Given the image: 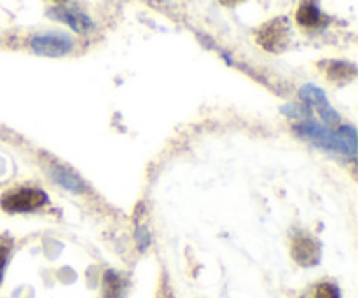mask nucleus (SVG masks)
<instances>
[{
	"mask_svg": "<svg viewBox=\"0 0 358 298\" xmlns=\"http://www.w3.org/2000/svg\"><path fill=\"white\" fill-rule=\"evenodd\" d=\"M48 202L45 192L38 188H14L6 192L0 199V206L9 213H28L35 211Z\"/></svg>",
	"mask_w": 358,
	"mask_h": 298,
	"instance_id": "nucleus-2",
	"label": "nucleus"
},
{
	"mask_svg": "<svg viewBox=\"0 0 358 298\" xmlns=\"http://www.w3.org/2000/svg\"><path fill=\"white\" fill-rule=\"evenodd\" d=\"M301 98L306 101L308 105H311L313 108H317L318 115L322 117V121L327 126H338L339 124V114L331 107V103L327 101L324 91L317 86H304L301 89Z\"/></svg>",
	"mask_w": 358,
	"mask_h": 298,
	"instance_id": "nucleus-5",
	"label": "nucleus"
},
{
	"mask_svg": "<svg viewBox=\"0 0 358 298\" xmlns=\"http://www.w3.org/2000/svg\"><path fill=\"white\" fill-rule=\"evenodd\" d=\"M49 174L55 178L56 184H59L62 187H65L66 191L72 192H83V181L76 177L73 173H70L69 170L65 167H58V166H51L49 170Z\"/></svg>",
	"mask_w": 358,
	"mask_h": 298,
	"instance_id": "nucleus-10",
	"label": "nucleus"
},
{
	"mask_svg": "<svg viewBox=\"0 0 358 298\" xmlns=\"http://www.w3.org/2000/svg\"><path fill=\"white\" fill-rule=\"evenodd\" d=\"M126 292V279L119 272L107 271L103 276V298H122Z\"/></svg>",
	"mask_w": 358,
	"mask_h": 298,
	"instance_id": "nucleus-9",
	"label": "nucleus"
},
{
	"mask_svg": "<svg viewBox=\"0 0 358 298\" xmlns=\"http://www.w3.org/2000/svg\"><path fill=\"white\" fill-rule=\"evenodd\" d=\"M257 44L269 52H282L290 42V23L287 17H275L257 31Z\"/></svg>",
	"mask_w": 358,
	"mask_h": 298,
	"instance_id": "nucleus-3",
	"label": "nucleus"
},
{
	"mask_svg": "<svg viewBox=\"0 0 358 298\" xmlns=\"http://www.w3.org/2000/svg\"><path fill=\"white\" fill-rule=\"evenodd\" d=\"M292 258L303 267H313L320 262V246L310 236H297L292 241Z\"/></svg>",
	"mask_w": 358,
	"mask_h": 298,
	"instance_id": "nucleus-6",
	"label": "nucleus"
},
{
	"mask_svg": "<svg viewBox=\"0 0 358 298\" xmlns=\"http://www.w3.org/2000/svg\"><path fill=\"white\" fill-rule=\"evenodd\" d=\"M49 16L66 23L77 33H87V31L93 30V21L86 14L77 13V10L65 9V7H55V9L49 10Z\"/></svg>",
	"mask_w": 358,
	"mask_h": 298,
	"instance_id": "nucleus-7",
	"label": "nucleus"
},
{
	"mask_svg": "<svg viewBox=\"0 0 358 298\" xmlns=\"http://www.w3.org/2000/svg\"><path fill=\"white\" fill-rule=\"evenodd\" d=\"M135 237H136V243H138V248L142 251L145 250V248L150 244V234L147 232L145 229H138V230H136Z\"/></svg>",
	"mask_w": 358,
	"mask_h": 298,
	"instance_id": "nucleus-14",
	"label": "nucleus"
},
{
	"mask_svg": "<svg viewBox=\"0 0 358 298\" xmlns=\"http://www.w3.org/2000/svg\"><path fill=\"white\" fill-rule=\"evenodd\" d=\"M52 2H56V3H63V2H66V0H52Z\"/></svg>",
	"mask_w": 358,
	"mask_h": 298,
	"instance_id": "nucleus-16",
	"label": "nucleus"
},
{
	"mask_svg": "<svg viewBox=\"0 0 358 298\" xmlns=\"http://www.w3.org/2000/svg\"><path fill=\"white\" fill-rule=\"evenodd\" d=\"M296 20L299 27L306 30H317L325 23V17L322 16L320 9L317 6V0H301L299 9L296 13Z\"/></svg>",
	"mask_w": 358,
	"mask_h": 298,
	"instance_id": "nucleus-8",
	"label": "nucleus"
},
{
	"mask_svg": "<svg viewBox=\"0 0 358 298\" xmlns=\"http://www.w3.org/2000/svg\"><path fill=\"white\" fill-rule=\"evenodd\" d=\"M357 68L350 63L345 61H331L327 68V77L329 80H334V82H348L355 77Z\"/></svg>",
	"mask_w": 358,
	"mask_h": 298,
	"instance_id": "nucleus-11",
	"label": "nucleus"
},
{
	"mask_svg": "<svg viewBox=\"0 0 358 298\" xmlns=\"http://www.w3.org/2000/svg\"><path fill=\"white\" fill-rule=\"evenodd\" d=\"M296 131L303 138H308L311 143L322 147V149L355 157L357 133L350 126H345L341 131L336 133L331 128H325V126L317 124V122H303V124L296 126Z\"/></svg>",
	"mask_w": 358,
	"mask_h": 298,
	"instance_id": "nucleus-1",
	"label": "nucleus"
},
{
	"mask_svg": "<svg viewBox=\"0 0 358 298\" xmlns=\"http://www.w3.org/2000/svg\"><path fill=\"white\" fill-rule=\"evenodd\" d=\"M31 51L38 56H48V58H59L72 51V38L63 33H44L37 35L30 42Z\"/></svg>",
	"mask_w": 358,
	"mask_h": 298,
	"instance_id": "nucleus-4",
	"label": "nucleus"
},
{
	"mask_svg": "<svg viewBox=\"0 0 358 298\" xmlns=\"http://www.w3.org/2000/svg\"><path fill=\"white\" fill-rule=\"evenodd\" d=\"M219 2H222V3H226V6H233V3H236V2H240V0H219Z\"/></svg>",
	"mask_w": 358,
	"mask_h": 298,
	"instance_id": "nucleus-15",
	"label": "nucleus"
},
{
	"mask_svg": "<svg viewBox=\"0 0 358 298\" xmlns=\"http://www.w3.org/2000/svg\"><path fill=\"white\" fill-rule=\"evenodd\" d=\"M10 248H13V241L9 237H0V285H2L7 260H9Z\"/></svg>",
	"mask_w": 358,
	"mask_h": 298,
	"instance_id": "nucleus-12",
	"label": "nucleus"
},
{
	"mask_svg": "<svg viewBox=\"0 0 358 298\" xmlns=\"http://www.w3.org/2000/svg\"><path fill=\"white\" fill-rule=\"evenodd\" d=\"M313 298H341V295H339V290L336 285L322 283V285H318L317 290H315Z\"/></svg>",
	"mask_w": 358,
	"mask_h": 298,
	"instance_id": "nucleus-13",
	"label": "nucleus"
}]
</instances>
